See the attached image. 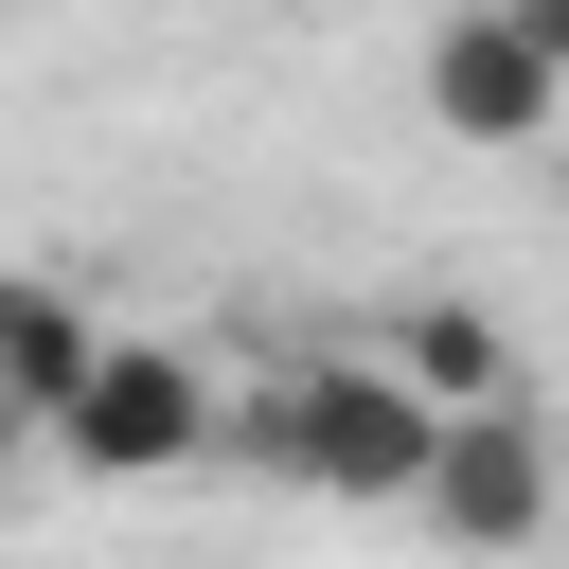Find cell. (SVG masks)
<instances>
[{
	"label": "cell",
	"mask_w": 569,
	"mask_h": 569,
	"mask_svg": "<svg viewBox=\"0 0 569 569\" xmlns=\"http://www.w3.org/2000/svg\"><path fill=\"white\" fill-rule=\"evenodd\" d=\"M427 124L516 160V142H551V124H569V53H551L516 0H445V18H427Z\"/></svg>",
	"instance_id": "obj_4"
},
{
	"label": "cell",
	"mask_w": 569,
	"mask_h": 569,
	"mask_svg": "<svg viewBox=\"0 0 569 569\" xmlns=\"http://www.w3.org/2000/svg\"><path fill=\"white\" fill-rule=\"evenodd\" d=\"M373 356H391L427 409H498V391H516V338H498V302H462V284H409V302L373 320Z\"/></svg>",
	"instance_id": "obj_5"
},
{
	"label": "cell",
	"mask_w": 569,
	"mask_h": 569,
	"mask_svg": "<svg viewBox=\"0 0 569 569\" xmlns=\"http://www.w3.org/2000/svg\"><path fill=\"white\" fill-rule=\"evenodd\" d=\"M213 445H231V391H213L178 338H107L89 391L53 409V462H71V480H178V462H213Z\"/></svg>",
	"instance_id": "obj_2"
},
{
	"label": "cell",
	"mask_w": 569,
	"mask_h": 569,
	"mask_svg": "<svg viewBox=\"0 0 569 569\" xmlns=\"http://www.w3.org/2000/svg\"><path fill=\"white\" fill-rule=\"evenodd\" d=\"M89 356H107V320H89L53 267H0V409H18L36 445H53V409L89 391Z\"/></svg>",
	"instance_id": "obj_6"
},
{
	"label": "cell",
	"mask_w": 569,
	"mask_h": 569,
	"mask_svg": "<svg viewBox=\"0 0 569 569\" xmlns=\"http://www.w3.org/2000/svg\"><path fill=\"white\" fill-rule=\"evenodd\" d=\"M0 445H36V427H18V409H0Z\"/></svg>",
	"instance_id": "obj_8"
},
{
	"label": "cell",
	"mask_w": 569,
	"mask_h": 569,
	"mask_svg": "<svg viewBox=\"0 0 569 569\" xmlns=\"http://www.w3.org/2000/svg\"><path fill=\"white\" fill-rule=\"evenodd\" d=\"M516 18H533V36H551V53H569V0H516Z\"/></svg>",
	"instance_id": "obj_7"
},
{
	"label": "cell",
	"mask_w": 569,
	"mask_h": 569,
	"mask_svg": "<svg viewBox=\"0 0 569 569\" xmlns=\"http://www.w3.org/2000/svg\"><path fill=\"white\" fill-rule=\"evenodd\" d=\"M445 551H480V569H516L551 516H569V445L533 427V391H498V409H445V445H427V498H409Z\"/></svg>",
	"instance_id": "obj_3"
},
{
	"label": "cell",
	"mask_w": 569,
	"mask_h": 569,
	"mask_svg": "<svg viewBox=\"0 0 569 569\" xmlns=\"http://www.w3.org/2000/svg\"><path fill=\"white\" fill-rule=\"evenodd\" d=\"M427 445H445V409L356 338V356H284L249 409H231V462H267V480H302V498H427Z\"/></svg>",
	"instance_id": "obj_1"
}]
</instances>
